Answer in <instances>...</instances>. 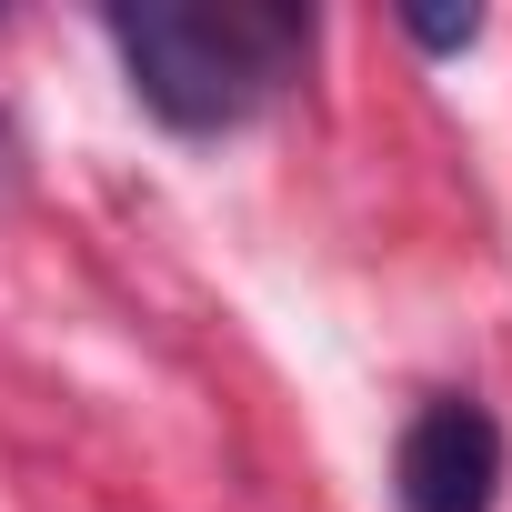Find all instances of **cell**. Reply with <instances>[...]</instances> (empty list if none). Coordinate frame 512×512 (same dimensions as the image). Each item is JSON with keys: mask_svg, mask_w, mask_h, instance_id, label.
<instances>
[{"mask_svg": "<svg viewBox=\"0 0 512 512\" xmlns=\"http://www.w3.org/2000/svg\"><path fill=\"white\" fill-rule=\"evenodd\" d=\"M101 31L131 71V101L191 141L241 131L312 61V11L292 0H151V11H111Z\"/></svg>", "mask_w": 512, "mask_h": 512, "instance_id": "1", "label": "cell"}, {"mask_svg": "<svg viewBox=\"0 0 512 512\" xmlns=\"http://www.w3.org/2000/svg\"><path fill=\"white\" fill-rule=\"evenodd\" d=\"M392 492H402V512H492L502 502V422L472 392H432L402 422Z\"/></svg>", "mask_w": 512, "mask_h": 512, "instance_id": "2", "label": "cell"}, {"mask_svg": "<svg viewBox=\"0 0 512 512\" xmlns=\"http://www.w3.org/2000/svg\"><path fill=\"white\" fill-rule=\"evenodd\" d=\"M402 31H412L422 51H472V41H482V11H402Z\"/></svg>", "mask_w": 512, "mask_h": 512, "instance_id": "3", "label": "cell"}, {"mask_svg": "<svg viewBox=\"0 0 512 512\" xmlns=\"http://www.w3.org/2000/svg\"><path fill=\"white\" fill-rule=\"evenodd\" d=\"M11 191H21V131L0 121V201H11Z\"/></svg>", "mask_w": 512, "mask_h": 512, "instance_id": "4", "label": "cell"}]
</instances>
